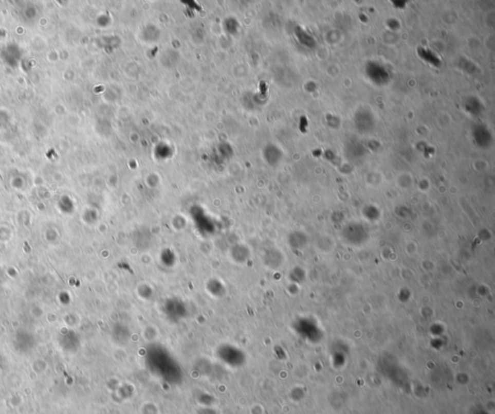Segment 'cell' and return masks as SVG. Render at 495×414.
I'll return each instance as SVG.
<instances>
[{"label": "cell", "instance_id": "obj_2", "mask_svg": "<svg viewBox=\"0 0 495 414\" xmlns=\"http://www.w3.org/2000/svg\"><path fill=\"white\" fill-rule=\"evenodd\" d=\"M197 414H217V412L211 408V406H203Z\"/></svg>", "mask_w": 495, "mask_h": 414}, {"label": "cell", "instance_id": "obj_1", "mask_svg": "<svg viewBox=\"0 0 495 414\" xmlns=\"http://www.w3.org/2000/svg\"><path fill=\"white\" fill-rule=\"evenodd\" d=\"M142 414H159V408L154 404L148 403L142 406Z\"/></svg>", "mask_w": 495, "mask_h": 414}]
</instances>
